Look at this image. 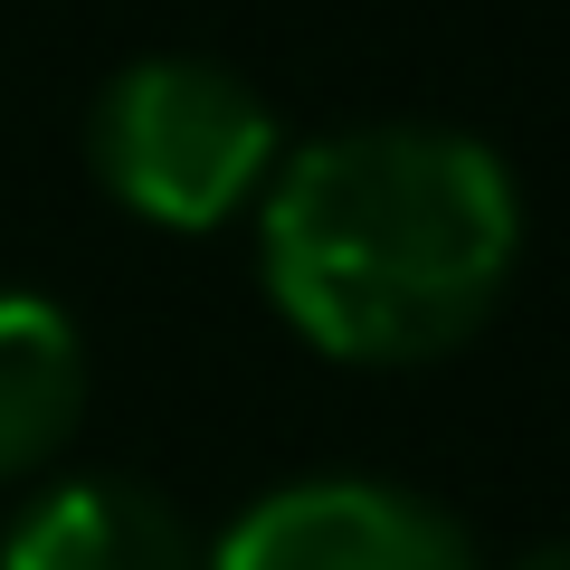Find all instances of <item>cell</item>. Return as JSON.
Returning <instances> with one entry per match:
<instances>
[{"label":"cell","mask_w":570,"mask_h":570,"mask_svg":"<svg viewBox=\"0 0 570 570\" xmlns=\"http://www.w3.org/2000/svg\"><path fill=\"white\" fill-rule=\"evenodd\" d=\"M523 209L485 142L438 124H362L266 181V295L333 362H438L504 305Z\"/></svg>","instance_id":"6da1fadb"},{"label":"cell","mask_w":570,"mask_h":570,"mask_svg":"<svg viewBox=\"0 0 570 570\" xmlns=\"http://www.w3.org/2000/svg\"><path fill=\"white\" fill-rule=\"evenodd\" d=\"M105 190L153 228H219L276 181V115L209 58H142L105 86L86 124Z\"/></svg>","instance_id":"7a4b0ae2"},{"label":"cell","mask_w":570,"mask_h":570,"mask_svg":"<svg viewBox=\"0 0 570 570\" xmlns=\"http://www.w3.org/2000/svg\"><path fill=\"white\" fill-rule=\"evenodd\" d=\"M209 570H475V551L438 504L333 475V485H285L257 513H238Z\"/></svg>","instance_id":"3957f363"},{"label":"cell","mask_w":570,"mask_h":570,"mask_svg":"<svg viewBox=\"0 0 570 570\" xmlns=\"http://www.w3.org/2000/svg\"><path fill=\"white\" fill-rule=\"evenodd\" d=\"M0 570H209L190 523L124 475H67L10 523Z\"/></svg>","instance_id":"277c9868"},{"label":"cell","mask_w":570,"mask_h":570,"mask_svg":"<svg viewBox=\"0 0 570 570\" xmlns=\"http://www.w3.org/2000/svg\"><path fill=\"white\" fill-rule=\"evenodd\" d=\"M86 409V343L48 295H0V485L39 475Z\"/></svg>","instance_id":"5b68a950"},{"label":"cell","mask_w":570,"mask_h":570,"mask_svg":"<svg viewBox=\"0 0 570 570\" xmlns=\"http://www.w3.org/2000/svg\"><path fill=\"white\" fill-rule=\"evenodd\" d=\"M523 570H570V542H551V551H532Z\"/></svg>","instance_id":"8992f818"}]
</instances>
